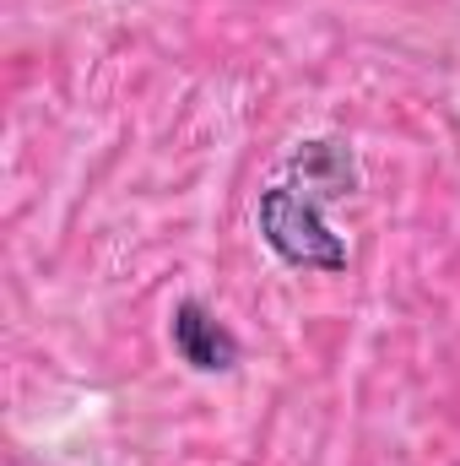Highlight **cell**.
I'll return each mask as SVG.
<instances>
[{
	"instance_id": "cell-1",
	"label": "cell",
	"mask_w": 460,
	"mask_h": 466,
	"mask_svg": "<svg viewBox=\"0 0 460 466\" xmlns=\"http://www.w3.org/2000/svg\"><path fill=\"white\" fill-rule=\"evenodd\" d=\"M357 196V152L342 136H309L293 147L282 174L255 201V228L265 249L293 271H346L352 249L331 228L325 207Z\"/></svg>"
},
{
	"instance_id": "cell-2",
	"label": "cell",
	"mask_w": 460,
	"mask_h": 466,
	"mask_svg": "<svg viewBox=\"0 0 460 466\" xmlns=\"http://www.w3.org/2000/svg\"><path fill=\"white\" fill-rule=\"evenodd\" d=\"M168 342H174V358L195 374H233L238 358H244V342L233 337V326L206 299H179L174 304Z\"/></svg>"
}]
</instances>
